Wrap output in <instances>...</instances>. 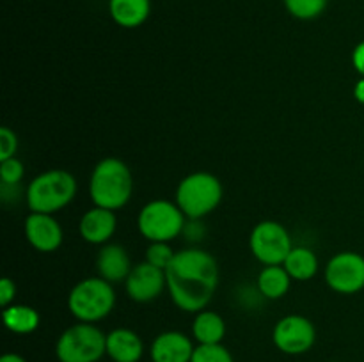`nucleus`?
<instances>
[{"label":"nucleus","instance_id":"obj_1","mask_svg":"<svg viewBox=\"0 0 364 362\" xmlns=\"http://www.w3.org/2000/svg\"><path fill=\"white\" fill-rule=\"evenodd\" d=\"M167 290L174 305L185 312L205 311L219 284L215 258L203 248L176 252L166 270Z\"/></svg>","mask_w":364,"mask_h":362},{"label":"nucleus","instance_id":"obj_2","mask_svg":"<svg viewBox=\"0 0 364 362\" xmlns=\"http://www.w3.org/2000/svg\"><path fill=\"white\" fill-rule=\"evenodd\" d=\"M134 180L127 163L119 158H103L92 169L89 180V195L95 206L121 209L132 197Z\"/></svg>","mask_w":364,"mask_h":362},{"label":"nucleus","instance_id":"obj_3","mask_svg":"<svg viewBox=\"0 0 364 362\" xmlns=\"http://www.w3.org/2000/svg\"><path fill=\"white\" fill-rule=\"evenodd\" d=\"M77 195V180L64 169H52L41 172L28 183L27 204L31 212L53 215L66 208Z\"/></svg>","mask_w":364,"mask_h":362},{"label":"nucleus","instance_id":"obj_4","mask_svg":"<svg viewBox=\"0 0 364 362\" xmlns=\"http://www.w3.org/2000/svg\"><path fill=\"white\" fill-rule=\"evenodd\" d=\"M116 305V291L109 280L89 277L73 286L68 297V309L84 323H96L107 318Z\"/></svg>","mask_w":364,"mask_h":362},{"label":"nucleus","instance_id":"obj_5","mask_svg":"<svg viewBox=\"0 0 364 362\" xmlns=\"http://www.w3.org/2000/svg\"><path fill=\"white\" fill-rule=\"evenodd\" d=\"M223 201V185L210 172H192L176 188V204L185 216L199 220L210 215Z\"/></svg>","mask_w":364,"mask_h":362},{"label":"nucleus","instance_id":"obj_6","mask_svg":"<svg viewBox=\"0 0 364 362\" xmlns=\"http://www.w3.org/2000/svg\"><path fill=\"white\" fill-rule=\"evenodd\" d=\"M55 355L59 362H98L107 355V334L95 323H75L59 336Z\"/></svg>","mask_w":364,"mask_h":362},{"label":"nucleus","instance_id":"obj_7","mask_svg":"<svg viewBox=\"0 0 364 362\" xmlns=\"http://www.w3.org/2000/svg\"><path fill=\"white\" fill-rule=\"evenodd\" d=\"M185 213L176 202L156 199L148 202L137 216V227L142 236L153 241H173L185 231Z\"/></svg>","mask_w":364,"mask_h":362},{"label":"nucleus","instance_id":"obj_8","mask_svg":"<svg viewBox=\"0 0 364 362\" xmlns=\"http://www.w3.org/2000/svg\"><path fill=\"white\" fill-rule=\"evenodd\" d=\"M249 247H251L252 256L259 263L269 266L283 265L294 245H291V238L283 224L274 222V220H263V222L256 224L255 229L251 231Z\"/></svg>","mask_w":364,"mask_h":362},{"label":"nucleus","instance_id":"obj_9","mask_svg":"<svg viewBox=\"0 0 364 362\" xmlns=\"http://www.w3.org/2000/svg\"><path fill=\"white\" fill-rule=\"evenodd\" d=\"M272 341L279 351L287 355H302L313 348L316 330L311 319L301 314H288L276 323Z\"/></svg>","mask_w":364,"mask_h":362},{"label":"nucleus","instance_id":"obj_10","mask_svg":"<svg viewBox=\"0 0 364 362\" xmlns=\"http://www.w3.org/2000/svg\"><path fill=\"white\" fill-rule=\"evenodd\" d=\"M326 283L336 293L354 295L364 290V258L345 251L333 256L326 266Z\"/></svg>","mask_w":364,"mask_h":362},{"label":"nucleus","instance_id":"obj_11","mask_svg":"<svg viewBox=\"0 0 364 362\" xmlns=\"http://www.w3.org/2000/svg\"><path fill=\"white\" fill-rule=\"evenodd\" d=\"M124 287L132 300L141 302V304L155 300L167 287L166 270L156 268L148 261L139 263L132 268L130 275L124 280Z\"/></svg>","mask_w":364,"mask_h":362},{"label":"nucleus","instance_id":"obj_12","mask_svg":"<svg viewBox=\"0 0 364 362\" xmlns=\"http://www.w3.org/2000/svg\"><path fill=\"white\" fill-rule=\"evenodd\" d=\"M25 238L36 251L55 252L63 245L64 233L53 215L31 212L25 219Z\"/></svg>","mask_w":364,"mask_h":362},{"label":"nucleus","instance_id":"obj_13","mask_svg":"<svg viewBox=\"0 0 364 362\" xmlns=\"http://www.w3.org/2000/svg\"><path fill=\"white\" fill-rule=\"evenodd\" d=\"M194 350L191 337L178 330H167L153 339L149 358L151 362H191Z\"/></svg>","mask_w":364,"mask_h":362},{"label":"nucleus","instance_id":"obj_14","mask_svg":"<svg viewBox=\"0 0 364 362\" xmlns=\"http://www.w3.org/2000/svg\"><path fill=\"white\" fill-rule=\"evenodd\" d=\"M116 227V213L112 209L95 206L82 215L80 222H78V233H80L82 240L87 243L105 245L114 236Z\"/></svg>","mask_w":364,"mask_h":362},{"label":"nucleus","instance_id":"obj_15","mask_svg":"<svg viewBox=\"0 0 364 362\" xmlns=\"http://www.w3.org/2000/svg\"><path fill=\"white\" fill-rule=\"evenodd\" d=\"M132 261L127 248L119 243H105L96 258V270L100 277L110 284L124 283L132 272Z\"/></svg>","mask_w":364,"mask_h":362},{"label":"nucleus","instance_id":"obj_16","mask_svg":"<svg viewBox=\"0 0 364 362\" xmlns=\"http://www.w3.org/2000/svg\"><path fill=\"white\" fill-rule=\"evenodd\" d=\"M144 355L141 336L130 329H114L107 334V357L112 362H139Z\"/></svg>","mask_w":364,"mask_h":362},{"label":"nucleus","instance_id":"obj_17","mask_svg":"<svg viewBox=\"0 0 364 362\" xmlns=\"http://www.w3.org/2000/svg\"><path fill=\"white\" fill-rule=\"evenodd\" d=\"M110 18L123 28H137L151 13V0H109Z\"/></svg>","mask_w":364,"mask_h":362},{"label":"nucleus","instance_id":"obj_18","mask_svg":"<svg viewBox=\"0 0 364 362\" xmlns=\"http://www.w3.org/2000/svg\"><path fill=\"white\" fill-rule=\"evenodd\" d=\"M192 337L198 344H220L226 337V322L220 314L213 311L196 312L192 322Z\"/></svg>","mask_w":364,"mask_h":362},{"label":"nucleus","instance_id":"obj_19","mask_svg":"<svg viewBox=\"0 0 364 362\" xmlns=\"http://www.w3.org/2000/svg\"><path fill=\"white\" fill-rule=\"evenodd\" d=\"M290 273L284 270L283 265H269L259 272L258 280V291L262 297L270 298V300H279L288 293L291 286Z\"/></svg>","mask_w":364,"mask_h":362},{"label":"nucleus","instance_id":"obj_20","mask_svg":"<svg viewBox=\"0 0 364 362\" xmlns=\"http://www.w3.org/2000/svg\"><path fill=\"white\" fill-rule=\"evenodd\" d=\"M2 319L7 330H11L13 334H20V336L32 334L41 322L39 312L31 305L23 304H11L9 307H4Z\"/></svg>","mask_w":364,"mask_h":362},{"label":"nucleus","instance_id":"obj_21","mask_svg":"<svg viewBox=\"0 0 364 362\" xmlns=\"http://www.w3.org/2000/svg\"><path fill=\"white\" fill-rule=\"evenodd\" d=\"M294 280H309L318 272V258L308 247H294L283 263Z\"/></svg>","mask_w":364,"mask_h":362},{"label":"nucleus","instance_id":"obj_22","mask_svg":"<svg viewBox=\"0 0 364 362\" xmlns=\"http://www.w3.org/2000/svg\"><path fill=\"white\" fill-rule=\"evenodd\" d=\"M329 0H284L288 13L299 20H313L326 11Z\"/></svg>","mask_w":364,"mask_h":362},{"label":"nucleus","instance_id":"obj_23","mask_svg":"<svg viewBox=\"0 0 364 362\" xmlns=\"http://www.w3.org/2000/svg\"><path fill=\"white\" fill-rule=\"evenodd\" d=\"M191 362H235L231 351L220 344H198Z\"/></svg>","mask_w":364,"mask_h":362},{"label":"nucleus","instance_id":"obj_24","mask_svg":"<svg viewBox=\"0 0 364 362\" xmlns=\"http://www.w3.org/2000/svg\"><path fill=\"white\" fill-rule=\"evenodd\" d=\"M174 254L176 252L171 248V245L167 241H153V243H149L148 251H146V261L149 265L156 266V268L167 270V266L174 259Z\"/></svg>","mask_w":364,"mask_h":362},{"label":"nucleus","instance_id":"obj_25","mask_svg":"<svg viewBox=\"0 0 364 362\" xmlns=\"http://www.w3.org/2000/svg\"><path fill=\"white\" fill-rule=\"evenodd\" d=\"M23 174L25 167L16 156L0 162V180H2L4 187H14V185H18L23 180Z\"/></svg>","mask_w":364,"mask_h":362},{"label":"nucleus","instance_id":"obj_26","mask_svg":"<svg viewBox=\"0 0 364 362\" xmlns=\"http://www.w3.org/2000/svg\"><path fill=\"white\" fill-rule=\"evenodd\" d=\"M18 149V137L11 128H0V162L7 158H13Z\"/></svg>","mask_w":364,"mask_h":362},{"label":"nucleus","instance_id":"obj_27","mask_svg":"<svg viewBox=\"0 0 364 362\" xmlns=\"http://www.w3.org/2000/svg\"><path fill=\"white\" fill-rule=\"evenodd\" d=\"M14 297H16V284L9 277H4L0 280V305L2 307H9L13 304Z\"/></svg>","mask_w":364,"mask_h":362},{"label":"nucleus","instance_id":"obj_28","mask_svg":"<svg viewBox=\"0 0 364 362\" xmlns=\"http://www.w3.org/2000/svg\"><path fill=\"white\" fill-rule=\"evenodd\" d=\"M352 64H354V70L361 75V78H364V41L359 43L352 52Z\"/></svg>","mask_w":364,"mask_h":362},{"label":"nucleus","instance_id":"obj_29","mask_svg":"<svg viewBox=\"0 0 364 362\" xmlns=\"http://www.w3.org/2000/svg\"><path fill=\"white\" fill-rule=\"evenodd\" d=\"M354 98L358 99L361 105H364V78H359V82L354 87Z\"/></svg>","mask_w":364,"mask_h":362},{"label":"nucleus","instance_id":"obj_30","mask_svg":"<svg viewBox=\"0 0 364 362\" xmlns=\"http://www.w3.org/2000/svg\"><path fill=\"white\" fill-rule=\"evenodd\" d=\"M0 362H27V361L18 353H4L2 357H0Z\"/></svg>","mask_w":364,"mask_h":362}]
</instances>
